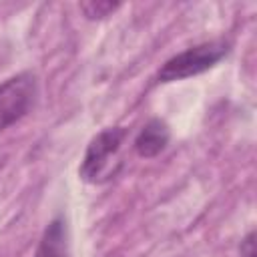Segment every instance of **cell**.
<instances>
[{"label": "cell", "mask_w": 257, "mask_h": 257, "mask_svg": "<svg viewBox=\"0 0 257 257\" xmlns=\"http://www.w3.org/2000/svg\"><path fill=\"white\" fill-rule=\"evenodd\" d=\"M239 251H241L243 257H255V233H253V231H249V233L245 235V239L241 241Z\"/></svg>", "instance_id": "7"}, {"label": "cell", "mask_w": 257, "mask_h": 257, "mask_svg": "<svg viewBox=\"0 0 257 257\" xmlns=\"http://www.w3.org/2000/svg\"><path fill=\"white\" fill-rule=\"evenodd\" d=\"M227 52H229V44L221 40L187 48L185 52H179L177 56L169 58L163 64V68L159 70V80L173 82V80H183V78L201 74L211 66H215Z\"/></svg>", "instance_id": "2"}, {"label": "cell", "mask_w": 257, "mask_h": 257, "mask_svg": "<svg viewBox=\"0 0 257 257\" xmlns=\"http://www.w3.org/2000/svg\"><path fill=\"white\" fill-rule=\"evenodd\" d=\"M118 2H108V0H90V2H80V10L88 20H100L110 16L114 10H118Z\"/></svg>", "instance_id": "6"}, {"label": "cell", "mask_w": 257, "mask_h": 257, "mask_svg": "<svg viewBox=\"0 0 257 257\" xmlns=\"http://www.w3.org/2000/svg\"><path fill=\"white\" fill-rule=\"evenodd\" d=\"M169 139H171V131L167 122L161 118H151L137 135L135 151L139 157H145V159L157 157L161 151H165V147L169 145Z\"/></svg>", "instance_id": "4"}, {"label": "cell", "mask_w": 257, "mask_h": 257, "mask_svg": "<svg viewBox=\"0 0 257 257\" xmlns=\"http://www.w3.org/2000/svg\"><path fill=\"white\" fill-rule=\"evenodd\" d=\"M126 137V131L122 126H112L100 131L88 145L82 165L78 169V175L88 183H102L110 179L116 169L112 165H120L118 151Z\"/></svg>", "instance_id": "1"}, {"label": "cell", "mask_w": 257, "mask_h": 257, "mask_svg": "<svg viewBox=\"0 0 257 257\" xmlns=\"http://www.w3.org/2000/svg\"><path fill=\"white\" fill-rule=\"evenodd\" d=\"M34 257H68V237L66 223L62 217H56L44 229Z\"/></svg>", "instance_id": "5"}, {"label": "cell", "mask_w": 257, "mask_h": 257, "mask_svg": "<svg viewBox=\"0 0 257 257\" xmlns=\"http://www.w3.org/2000/svg\"><path fill=\"white\" fill-rule=\"evenodd\" d=\"M36 94V78L30 72H20L0 84V133L18 122L32 108Z\"/></svg>", "instance_id": "3"}]
</instances>
